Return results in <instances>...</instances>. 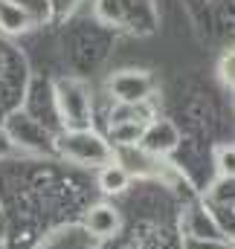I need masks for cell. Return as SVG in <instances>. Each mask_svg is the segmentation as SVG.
<instances>
[{
    "mask_svg": "<svg viewBox=\"0 0 235 249\" xmlns=\"http://www.w3.org/2000/svg\"><path fill=\"white\" fill-rule=\"evenodd\" d=\"M29 15L20 9V6H15V3H9V0H0V29L3 32H26L29 29Z\"/></svg>",
    "mask_w": 235,
    "mask_h": 249,
    "instance_id": "obj_8",
    "label": "cell"
},
{
    "mask_svg": "<svg viewBox=\"0 0 235 249\" xmlns=\"http://www.w3.org/2000/svg\"><path fill=\"white\" fill-rule=\"evenodd\" d=\"M145 124L148 122H111L108 142H111V145H122V148L139 145V139H142V133H145Z\"/></svg>",
    "mask_w": 235,
    "mask_h": 249,
    "instance_id": "obj_7",
    "label": "cell"
},
{
    "mask_svg": "<svg viewBox=\"0 0 235 249\" xmlns=\"http://www.w3.org/2000/svg\"><path fill=\"white\" fill-rule=\"evenodd\" d=\"M128 186H131V171L125 165H119V162L102 165V171H99V188L105 194H111V197L114 194H122Z\"/></svg>",
    "mask_w": 235,
    "mask_h": 249,
    "instance_id": "obj_6",
    "label": "cell"
},
{
    "mask_svg": "<svg viewBox=\"0 0 235 249\" xmlns=\"http://www.w3.org/2000/svg\"><path fill=\"white\" fill-rule=\"evenodd\" d=\"M177 142H180V130H177V127L169 122V119L148 122V124H145V133H142V139H139V145H142L148 154H154V157H163V154L175 151Z\"/></svg>",
    "mask_w": 235,
    "mask_h": 249,
    "instance_id": "obj_4",
    "label": "cell"
},
{
    "mask_svg": "<svg viewBox=\"0 0 235 249\" xmlns=\"http://www.w3.org/2000/svg\"><path fill=\"white\" fill-rule=\"evenodd\" d=\"M215 168L224 180L235 183V145H221L215 151Z\"/></svg>",
    "mask_w": 235,
    "mask_h": 249,
    "instance_id": "obj_9",
    "label": "cell"
},
{
    "mask_svg": "<svg viewBox=\"0 0 235 249\" xmlns=\"http://www.w3.org/2000/svg\"><path fill=\"white\" fill-rule=\"evenodd\" d=\"M218 72H221V81L235 87V50H227L218 61Z\"/></svg>",
    "mask_w": 235,
    "mask_h": 249,
    "instance_id": "obj_10",
    "label": "cell"
},
{
    "mask_svg": "<svg viewBox=\"0 0 235 249\" xmlns=\"http://www.w3.org/2000/svg\"><path fill=\"white\" fill-rule=\"evenodd\" d=\"M59 151L81 165H108L114 162V148L108 139H102L96 130L81 127V130H67L59 136Z\"/></svg>",
    "mask_w": 235,
    "mask_h": 249,
    "instance_id": "obj_1",
    "label": "cell"
},
{
    "mask_svg": "<svg viewBox=\"0 0 235 249\" xmlns=\"http://www.w3.org/2000/svg\"><path fill=\"white\" fill-rule=\"evenodd\" d=\"M108 90L119 105H145L154 93V78L145 70H122L108 81Z\"/></svg>",
    "mask_w": 235,
    "mask_h": 249,
    "instance_id": "obj_2",
    "label": "cell"
},
{
    "mask_svg": "<svg viewBox=\"0 0 235 249\" xmlns=\"http://www.w3.org/2000/svg\"><path fill=\"white\" fill-rule=\"evenodd\" d=\"M119 212L114 206H108V203H96V206H90V212L84 214V226H87V232L90 235H96V238H111V235H117L119 232Z\"/></svg>",
    "mask_w": 235,
    "mask_h": 249,
    "instance_id": "obj_5",
    "label": "cell"
},
{
    "mask_svg": "<svg viewBox=\"0 0 235 249\" xmlns=\"http://www.w3.org/2000/svg\"><path fill=\"white\" fill-rule=\"evenodd\" d=\"M59 99L64 107V122L73 124V130L87 127V116H90V99L84 96V90L76 81H61L59 84Z\"/></svg>",
    "mask_w": 235,
    "mask_h": 249,
    "instance_id": "obj_3",
    "label": "cell"
}]
</instances>
